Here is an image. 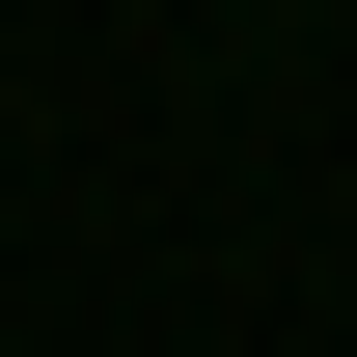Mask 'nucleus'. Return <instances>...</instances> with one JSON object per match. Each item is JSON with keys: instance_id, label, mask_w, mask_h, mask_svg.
Here are the masks:
<instances>
[]
</instances>
